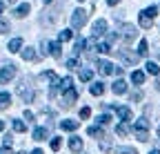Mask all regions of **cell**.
Listing matches in <instances>:
<instances>
[{"label":"cell","mask_w":160,"mask_h":154,"mask_svg":"<svg viewBox=\"0 0 160 154\" xmlns=\"http://www.w3.org/2000/svg\"><path fill=\"white\" fill-rule=\"evenodd\" d=\"M133 134L138 136V141H149V121L145 116L133 123Z\"/></svg>","instance_id":"6da1fadb"},{"label":"cell","mask_w":160,"mask_h":154,"mask_svg":"<svg viewBox=\"0 0 160 154\" xmlns=\"http://www.w3.org/2000/svg\"><path fill=\"white\" fill-rule=\"evenodd\" d=\"M156 13H158V9H156V7H147L145 11H140V16H138L140 27L149 29V27H151V23H153V18H156Z\"/></svg>","instance_id":"7a4b0ae2"},{"label":"cell","mask_w":160,"mask_h":154,"mask_svg":"<svg viewBox=\"0 0 160 154\" xmlns=\"http://www.w3.org/2000/svg\"><path fill=\"white\" fill-rule=\"evenodd\" d=\"M87 18H89V13H87L85 9H76V11L71 13V27H73V29H80V27H85Z\"/></svg>","instance_id":"3957f363"},{"label":"cell","mask_w":160,"mask_h":154,"mask_svg":"<svg viewBox=\"0 0 160 154\" xmlns=\"http://www.w3.org/2000/svg\"><path fill=\"white\" fill-rule=\"evenodd\" d=\"M13 76H16V65H5L2 69H0V83H2V85L9 83Z\"/></svg>","instance_id":"277c9868"},{"label":"cell","mask_w":160,"mask_h":154,"mask_svg":"<svg viewBox=\"0 0 160 154\" xmlns=\"http://www.w3.org/2000/svg\"><path fill=\"white\" fill-rule=\"evenodd\" d=\"M113 69H116V65H113V63H109V61H100V63H98V72L102 74V76L113 74Z\"/></svg>","instance_id":"5b68a950"},{"label":"cell","mask_w":160,"mask_h":154,"mask_svg":"<svg viewBox=\"0 0 160 154\" xmlns=\"http://www.w3.org/2000/svg\"><path fill=\"white\" fill-rule=\"evenodd\" d=\"M122 38H125V43H133L136 27H133V25H122Z\"/></svg>","instance_id":"8992f818"},{"label":"cell","mask_w":160,"mask_h":154,"mask_svg":"<svg viewBox=\"0 0 160 154\" xmlns=\"http://www.w3.org/2000/svg\"><path fill=\"white\" fill-rule=\"evenodd\" d=\"M107 31V23L102 20V18H100V20H96L93 23V36H102Z\"/></svg>","instance_id":"52a82bcc"},{"label":"cell","mask_w":160,"mask_h":154,"mask_svg":"<svg viewBox=\"0 0 160 154\" xmlns=\"http://www.w3.org/2000/svg\"><path fill=\"white\" fill-rule=\"evenodd\" d=\"M116 114H118V116H120V121H131V109L129 107H116Z\"/></svg>","instance_id":"ba28073f"},{"label":"cell","mask_w":160,"mask_h":154,"mask_svg":"<svg viewBox=\"0 0 160 154\" xmlns=\"http://www.w3.org/2000/svg\"><path fill=\"white\" fill-rule=\"evenodd\" d=\"M111 89H113V94H118V96H120V94H127V83L120 78V81H116V83H113V87H111Z\"/></svg>","instance_id":"9c48e42d"},{"label":"cell","mask_w":160,"mask_h":154,"mask_svg":"<svg viewBox=\"0 0 160 154\" xmlns=\"http://www.w3.org/2000/svg\"><path fill=\"white\" fill-rule=\"evenodd\" d=\"M47 136H49V130H47V127H36V130H33V139H36V141H45Z\"/></svg>","instance_id":"30bf717a"},{"label":"cell","mask_w":160,"mask_h":154,"mask_svg":"<svg viewBox=\"0 0 160 154\" xmlns=\"http://www.w3.org/2000/svg\"><path fill=\"white\" fill-rule=\"evenodd\" d=\"M69 147H71V152H80V150H82V139H80V136H71L69 139Z\"/></svg>","instance_id":"8fae6325"},{"label":"cell","mask_w":160,"mask_h":154,"mask_svg":"<svg viewBox=\"0 0 160 154\" xmlns=\"http://www.w3.org/2000/svg\"><path fill=\"white\" fill-rule=\"evenodd\" d=\"M18 94L22 96V98H25L27 103H31V101H33V96H36V94H33V89L29 92V89H25V85H20V87H18Z\"/></svg>","instance_id":"7c38bea8"},{"label":"cell","mask_w":160,"mask_h":154,"mask_svg":"<svg viewBox=\"0 0 160 154\" xmlns=\"http://www.w3.org/2000/svg\"><path fill=\"white\" fill-rule=\"evenodd\" d=\"M60 127H62V130H67V132H76V130L80 127V123H78V121H69V119H67V121H62V123H60Z\"/></svg>","instance_id":"4fadbf2b"},{"label":"cell","mask_w":160,"mask_h":154,"mask_svg":"<svg viewBox=\"0 0 160 154\" xmlns=\"http://www.w3.org/2000/svg\"><path fill=\"white\" fill-rule=\"evenodd\" d=\"M76 98H78V92H76L73 87L65 92V105H71V103H76Z\"/></svg>","instance_id":"5bb4252c"},{"label":"cell","mask_w":160,"mask_h":154,"mask_svg":"<svg viewBox=\"0 0 160 154\" xmlns=\"http://www.w3.org/2000/svg\"><path fill=\"white\" fill-rule=\"evenodd\" d=\"M47 51L53 56V58H60V54H62V51H60V43H47Z\"/></svg>","instance_id":"9a60e30c"},{"label":"cell","mask_w":160,"mask_h":154,"mask_svg":"<svg viewBox=\"0 0 160 154\" xmlns=\"http://www.w3.org/2000/svg\"><path fill=\"white\" fill-rule=\"evenodd\" d=\"M29 11H31V5H27V3H25V5H20V7H16V11H13V13H16L18 18H25V16H27Z\"/></svg>","instance_id":"2e32d148"},{"label":"cell","mask_w":160,"mask_h":154,"mask_svg":"<svg viewBox=\"0 0 160 154\" xmlns=\"http://www.w3.org/2000/svg\"><path fill=\"white\" fill-rule=\"evenodd\" d=\"M131 83H136V85H142V83H145V72L136 69V72L131 74Z\"/></svg>","instance_id":"e0dca14e"},{"label":"cell","mask_w":160,"mask_h":154,"mask_svg":"<svg viewBox=\"0 0 160 154\" xmlns=\"http://www.w3.org/2000/svg\"><path fill=\"white\" fill-rule=\"evenodd\" d=\"M20 47H22V38H13V40H9V51L11 54L20 51Z\"/></svg>","instance_id":"ac0fdd59"},{"label":"cell","mask_w":160,"mask_h":154,"mask_svg":"<svg viewBox=\"0 0 160 154\" xmlns=\"http://www.w3.org/2000/svg\"><path fill=\"white\" fill-rule=\"evenodd\" d=\"M120 56H122V61H125V63H129V65L138 63V56H133V54H129V51H120Z\"/></svg>","instance_id":"d6986e66"},{"label":"cell","mask_w":160,"mask_h":154,"mask_svg":"<svg viewBox=\"0 0 160 154\" xmlns=\"http://www.w3.org/2000/svg\"><path fill=\"white\" fill-rule=\"evenodd\" d=\"M91 94H93V96H102V94H105V85H102V83H93V85H91Z\"/></svg>","instance_id":"ffe728a7"},{"label":"cell","mask_w":160,"mask_h":154,"mask_svg":"<svg viewBox=\"0 0 160 154\" xmlns=\"http://www.w3.org/2000/svg\"><path fill=\"white\" fill-rule=\"evenodd\" d=\"M22 58H25V61H36L38 56H36V51H33L31 47H27V49H22Z\"/></svg>","instance_id":"44dd1931"},{"label":"cell","mask_w":160,"mask_h":154,"mask_svg":"<svg viewBox=\"0 0 160 154\" xmlns=\"http://www.w3.org/2000/svg\"><path fill=\"white\" fill-rule=\"evenodd\" d=\"M149 54V45H147V40H140V45H138V56H147Z\"/></svg>","instance_id":"7402d4cb"},{"label":"cell","mask_w":160,"mask_h":154,"mask_svg":"<svg viewBox=\"0 0 160 154\" xmlns=\"http://www.w3.org/2000/svg\"><path fill=\"white\" fill-rule=\"evenodd\" d=\"M145 67H147V72H149V74H153V76H158V74H160V67H158V65H156L153 61H149V63H147Z\"/></svg>","instance_id":"603a6c76"},{"label":"cell","mask_w":160,"mask_h":154,"mask_svg":"<svg viewBox=\"0 0 160 154\" xmlns=\"http://www.w3.org/2000/svg\"><path fill=\"white\" fill-rule=\"evenodd\" d=\"M116 134H118V136H127V134H129V127H127V123H120V125L116 127Z\"/></svg>","instance_id":"cb8c5ba5"},{"label":"cell","mask_w":160,"mask_h":154,"mask_svg":"<svg viewBox=\"0 0 160 154\" xmlns=\"http://www.w3.org/2000/svg\"><path fill=\"white\" fill-rule=\"evenodd\" d=\"M60 87H62V89L67 92V89H71V87H73V81L69 78V76H65V78H62V81H60Z\"/></svg>","instance_id":"d4e9b609"},{"label":"cell","mask_w":160,"mask_h":154,"mask_svg":"<svg viewBox=\"0 0 160 154\" xmlns=\"http://www.w3.org/2000/svg\"><path fill=\"white\" fill-rule=\"evenodd\" d=\"M11 125H13V130H16V132H25V130H27V125H25L22 121H18V119H13V121H11Z\"/></svg>","instance_id":"484cf974"},{"label":"cell","mask_w":160,"mask_h":154,"mask_svg":"<svg viewBox=\"0 0 160 154\" xmlns=\"http://www.w3.org/2000/svg\"><path fill=\"white\" fill-rule=\"evenodd\" d=\"M73 38V31L71 29H65V31H60V43H65V40H71Z\"/></svg>","instance_id":"4316f807"},{"label":"cell","mask_w":160,"mask_h":154,"mask_svg":"<svg viewBox=\"0 0 160 154\" xmlns=\"http://www.w3.org/2000/svg\"><path fill=\"white\" fill-rule=\"evenodd\" d=\"M91 76H93V72L91 69H80V81H91Z\"/></svg>","instance_id":"83f0119b"},{"label":"cell","mask_w":160,"mask_h":154,"mask_svg":"<svg viewBox=\"0 0 160 154\" xmlns=\"http://www.w3.org/2000/svg\"><path fill=\"white\" fill-rule=\"evenodd\" d=\"M9 103H11V96H9L7 92H0V105L5 107V105H9Z\"/></svg>","instance_id":"f1b7e54d"},{"label":"cell","mask_w":160,"mask_h":154,"mask_svg":"<svg viewBox=\"0 0 160 154\" xmlns=\"http://www.w3.org/2000/svg\"><path fill=\"white\" fill-rule=\"evenodd\" d=\"M100 54H109L111 51V47H109V43H98V47H96Z\"/></svg>","instance_id":"f546056e"},{"label":"cell","mask_w":160,"mask_h":154,"mask_svg":"<svg viewBox=\"0 0 160 154\" xmlns=\"http://www.w3.org/2000/svg\"><path fill=\"white\" fill-rule=\"evenodd\" d=\"M109 121H111L109 114H100V116H98V125H107Z\"/></svg>","instance_id":"4dcf8cb0"},{"label":"cell","mask_w":160,"mask_h":154,"mask_svg":"<svg viewBox=\"0 0 160 154\" xmlns=\"http://www.w3.org/2000/svg\"><path fill=\"white\" fill-rule=\"evenodd\" d=\"M87 134H89V136H100V125L89 127V130H87Z\"/></svg>","instance_id":"1f68e13d"},{"label":"cell","mask_w":160,"mask_h":154,"mask_svg":"<svg viewBox=\"0 0 160 154\" xmlns=\"http://www.w3.org/2000/svg\"><path fill=\"white\" fill-rule=\"evenodd\" d=\"M7 31H9V23L5 18H0V34H7Z\"/></svg>","instance_id":"d6a6232c"},{"label":"cell","mask_w":160,"mask_h":154,"mask_svg":"<svg viewBox=\"0 0 160 154\" xmlns=\"http://www.w3.org/2000/svg\"><path fill=\"white\" fill-rule=\"evenodd\" d=\"M67 67H69V69H76V67H78V58H76V56H71V58L67 61Z\"/></svg>","instance_id":"836d02e7"},{"label":"cell","mask_w":160,"mask_h":154,"mask_svg":"<svg viewBox=\"0 0 160 154\" xmlns=\"http://www.w3.org/2000/svg\"><path fill=\"white\" fill-rule=\"evenodd\" d=\"M118 154H138V152H136L133 147H120V150H118Z\"/></svg>","instance_id":"e575fe53"},{"label":"cell","mask_w":160,"mask_h":154,"mask_svg":"<svg viewBox=\"0 0 160 154\" xmlns=\"http://www.w3.org/2000/svg\"><path fill=\"white\" fill-rule=\"evenodd\" d=\"M91 116V109L89 107H82V109H80V119H89Z\"/></svg>","instance_id":"d590c367"},{"label":"cell","mask_w":160,"mask_h":154,"mask_svg":"<svg viewBox=\"0 0 160 154\" xmlns=\"http://www.w3.org/2000/svg\"><path fill=\"white\" fill-rule=\"evenodd\" d=\"M60 145H62V141H60V139H58V136H56V139H53V141H51V150H53V152H56V150H60Z\"/></svg>","instance_id":"8d00e7d4"},{"label":"cell","mask_w":160,"mask_h":154,"mask_svg":"<svg viewBox=\"0 0 160 154\" xmlns=\"http://www.w3.org/2000/svg\"><path fill=\"white\" fill-rule=\"evenodd\" d=\"M131 101H133V103L142 101V92H133V94H131Z\"/></svg>","instance_id":"74e56055"},{"label":"cell","mask_w":160,"mask_h":154,"mask_svg":"<svg viewBox=\"0 0 160 154\" xmlns=\"http://www.w3.org/2000/svg\"><path fill=\"white\" fill-rule=\"evenodd\" d=\"M25 119H27V121H33V114H31V112H29V109H27V112H25Z\"/></svg>","instance_id":"f35d334b"},{"label":"cell","mask_w":160,"mask_h":154,"mask_svg":"<svg viewBox=\"0 0 160 154\" xmlns=\"http://www.w3.org/2000/svg\"><path fill=\"white\" fill-rule=\"evenodd\" d=\"M5 147H7V150L11 147V136H7V139H5Z\"/></svg>","instance_id":"ab89813d"},{"label":"cell","mask_w":160,"mask_h":154,"mask_svg":"<svg viewBox=\"0 0 160 154\" xmlns=\"http://www.w3.org/2000/svg\"><path fill=\"white\" fill-rule=\"evenodd\" d=\"M107 3H109V7H116V5L120 3V0H107Z\"/></svg>","instance_id":"60d3db41"},{"label":"cell","mask_w":160,"mask_h":154,"mask_svg":"<svg viewBox=\"0 0 160 154\" xmlns=\"http://www.w3.org/2000/svg\"><path fill=\"white\" fill-rule=\"evenodd\" d=\"M31 154H42V150H33V152H31Z\"/></svg>","instance_id":"b9f144b4"},{"label":"cell","mask_w":160,"mask_h":154,"mask_svg":"<svg viewBox=\"0 0 160 154\" xmlns=\"http://www.w3.org/2000/svg\"><path fill=\"white\" fill-rule=\"evenodd\" d=\"M149 154H160V150H151V152H149Z\"/></svg>","instance_id":"7bdbcfd3"},{"label":"cell","mask_w":160,"mask_h":154,"mask_svg":"<svg viewBox=\"0 0 160 154\" xmlns=\"http://www.w3.org/2000/svg\"><path fill=\"white\" fill-rule=\"evenodd\" d=\"M2 11H5V5H2V3H0V13H2Z\"/></svg>","instance_id":"ee69618b"},{"label":"cell","mask_w":160,"mask_h":154,"mask_svg":"<svg viewBox=\"0 0 160 154\" xmlns=\"http://www.w3.org/2000/svg\"><path fill=\"white\" fill-rule=\"evenodd\" d=\"M2 130H5V123H2V121H0V132H2Z\"/></svg>","instance_id":"f6af8a7d"},{"label":"cell","mask_w":160,"mask_h":154,"mask_svg":"<svg viewBox=\"0 0 160 154\" xmlns=\"http://www.w3.org/2000/svg\"><path fill=\"white\" fill-rule=\"evenodd\" d=\"M49 3H51V0H45V5H49Z\"/></svg>","instance_id":"bcb514c9"},{"label":"cell","mask_w":160,"mask_h":154,"mask_svg":"<svg viewBox=\"0 0 160 154\" xmlns=\"http://www.w3.org/2000/svg\"><path fill=\"white\" fill-rule=\"evenodd\" d=\"M158 89H160V78H158Z\"/></svg>","instance_id":"7dc6e473"},{"label":"cell","mask_w":160,"mask_h":154,"mask_svg":"<svg viewBox=\"0 0 160 154\" xmlns=\"http://www.w3.org/2000/svg\"><path fill=\"white\" fill-rule=\"evenodd\" d=\"M9 3H11V5H13V3H16V0H9Z\"/></svg>","instance_id":"c3c4849f"},{"label":"cell","mask_w":160,"mask_h":154,"mask_svg":"<svg viewBox=\"0 0 160 154\" xmlns=\"http://www.w3.org/2000/svg\"><path fill=\"white\" fill-rule=\"evenodd\" d=\"M158 136H160V127H158Z\"/></svg>","instance_id":"681fc988"},{"label":"cell","mask_w":160,"mask_h":154,"mask_svg":"<svg viewBox=\"0 0 160 154\" xmlns=\"http://www.w3.org/2000/svg\"><path fill=\"white\" fill-rule=\"evenodd\" d=\"M80 3H82V0H80Z\"/></svg>","instance_id":"f907efd6"}]
</instances>
